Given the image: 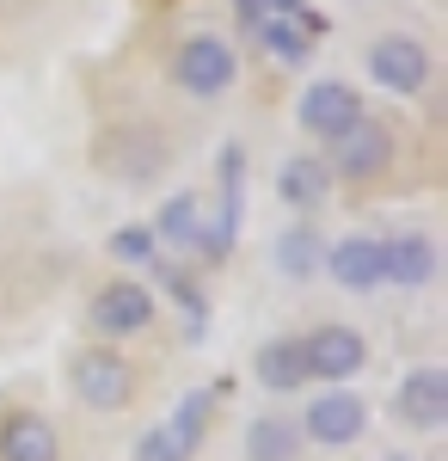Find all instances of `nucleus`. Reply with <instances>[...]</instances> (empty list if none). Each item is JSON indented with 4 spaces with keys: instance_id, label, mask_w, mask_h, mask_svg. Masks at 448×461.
I'll list each match as a JSON object with an SVG mask.
<instances>
[{
    "instance_id": "2",
    "label": "nucleus",
    "mask_w": 448,
    "mask_h": 461,
    "mask_svg": "<svg viewBox=\"0 0 448 461\" xmlns=\"http://www.w3.org/2000/svg\"><path fill=\"white\" fill-rule=\"evenodd\" d=\"M203 430H209V393H184L178 400V412L166 425H154L148 437L136 443V461H191L203 449Z\"/></svg>"
},
{
    "instance_id": "17",
    "label": "nucleus",
    "mask_w": 448,
    "mask_h": 461,
    "mask_svg": "<svg viewBox=\"0 0 448 461\" xmlns=\"http://www.w3.org/2000/svg\"><path fill=\"white\" fill-rule=\"evenodd\" d=\"M295 449H301V425H289V419H252L246 425L252 461H295Z\"/></svg>"
},
{
    "instance_id": "21",
    "label": "nucleus",
    "mask_w": 448,
    "mask_h": 461,
    "mask_svg": "<svg viewBox=\"0 0 448 461\" xmlns=\"http://www.w3.org/2000/svg\"><path fill=\"white\" fill-rule=\"evenodd\" d=\"M276 13H301V0H240V19H246V25L276 19Z\"/></svg>"
},
{
    "instance_id": "3",
    "label": "nucleus",
    "mask_w": 448,
    "mask_h": 461,
    "mask_svg": "<svg viewBox=\"0 0 448 461\" xmlns=\"http://www.w3.org/2000/svg\"><path fill=\"white\" fill-rule=\"evenodd\" d=\"M130 388H136V375H130V363L117 351H80L74 357V393H80L93 412L130 406Z\"/></svg>"
},
{
    "instance_id": "16",
    "label": "nucleus",
    "mask_w": 448,
    "mask_h": 461,
    "mask_svg": "<svg viewBox=\"0 0 448 461\" xmlns=\"http://www.w3.org/2000/svg\"><path fill=\"white\" fill-rule=\"evenodd\" d=\"M252 37L271 50L276 62H301V56H308V43H313V19H301V13H276V19H258Z\"/></svg>"
},
{
    "instance_id": "19",
    "label": "nucleus",
    "mask_w": 448,
    "mask_h": 461,
    "mask_svg": "<svg viewBox=\"0 0 448 461\" xmlns=\"http://www.w3.org/2000/svg\"><path fill=\"white\" fill-rule=\"evenodd\" d=\"M148 234H154V240H178V247H197V240H203V203H197V197H173Z\"/></svg>"
},
{
    "instance_id": "8",
    "label": "nucleus",
    "mask_w": 448,
    "mask_h": 461,
    "mask_svg": "<svg viewBox=\"0 0 448 461\" xmlns=\"http://www.w3.org/2000/svg\"><path fill=\"white\" fill-rule=\"evenodd\" d=\"M363 425H369V406H363L356 393H319V400L308 406V419H301V430H308L313 443H326V449L356 443Z\"/></svg>"
},
{
    "instance_id": "20",
    "label": "nucleus",
    "mask_w": 448,
    "mask_h": 461,
    "mask_svg": "<svg viewBox=\"0 0 448 461\" xmlns=\"http://www.w3.org/2000/svg\"><path fill=\"white\" fill-rule=\"evenodd\" d=\"M111 258L148 265V258H154V234H148V228H117V234H111Z\"/></svg>"
},
{
    "instance_id": "14",
    "label": "nucleus",
    "mask_w": 448,
    "mask_h": 461,
    "mask_svg": "<svg viewBox=\"0 0 448 461\" xmlns=\"http://www.w3.org/2000/svg\"><path fill=\"white\" fill-rule=\"evenodd\" d=\"M326 271H332L345 289H375L381 284V240L350 234V240H338V247H326Z\"/></svg>"
},
{
    "instance_id": "9",
    "label": "nucleus",
    "mask_w": 448,
    "mask_h": 461,
    "mask_svg": "<svg viewBox=\"0 0 448 461\" xmlns=\"http://www.w3.org/2000/svg\"><path fill=\"white\" fill-rule=\"evenodd\" d=\"M332 148H338V167H332V173L375 178V173H387V160H393V130H387V123H375V117H363V123H350Z\"/></svg>"
},
{
    "instance_id": "5",
    "label": "nucleus",
    "mask_w": 448,
    "mask_h": 461,
    "mask_svg": "<svg viewBox=\"0 0 448 461\" xmlns=\"http://www.w3.org/2000/svg\"><path fill=\"white\" fill-rule=\"evenodd\" d=\"M369 74H375L387 93H424V86H430V50H424L417 37L393 32L369 50Z\"/></svg>"
},
{
    "instance_id": "1",
    "label": "nucleus",
    "mask_w": 448,
    "mask_h": 461,
    "mask_svg": "<svg viewBox=\"0 0 448 461\" xmlns=\"http://www.w3.org/2000/svg\"><path fill=\"white\" fill-rule=\"evenodd\" d=\"M173 74L184 93H197V99H221L228 86H234V74H240V56L221 43V37H184L173 56Z\"/></svg>"
},
{
    "instance_id": "10",
    "label": "nucleus",
    "mask_w": 448,
    "mask_h": 461,
    "mask_svg": "<svg viewBox=\"0 0 448 461\" xmlns=\"http://www.w3.org/2000/svg\"><path fill=\"white\" fill-rule=\"evenodd\" d=\"M148 320H154V289H141V284H104L99 302H93V326L104 339H130Z\"/></svg>"
},
{
    "instance_id": "15",
    "label": "nucleus",
    "mask_w": 448,
    "mask_h": 461,
    "mask_svg": "<svg viewBox=\"0 0 448 461\" xmlns=\"http://www.w3.org/2000/svg\"><path fill=\"white\" fill-rule=\"evenodd\" d=\"M258 382L276 393H295L308 382V357H301V339H271L258 351Z\"/></svg>"
},
{
    "instance_id": "11",
    "label": "nucleus",
    "mask_w": 448,
    "mask_h": 461,
    "mask_svg": "<svg viewBox=\"0 0 448 461\" xmlns=\"http://www.w3.org/2000/svg\"><path fill=\"white\" fill-rule=\"evenodd\" d=\"M430 277H436V240H430V234H399V240H381V284L424 289Z\"/></svg>"
},
{
    "instance_id": "13",
    "label": "nucleus",
    "mask_w": 448,
    "mask_h": 461,
    "mask_svg": "<svg viewBox=\"0 0 448 461\" xmlns=\"http://www.w3.org/2000/svg\"><path fill=\"white\" fill-rule=\"evenodd\" d=\"M276 191H282V203H295V210H319V203L332 197V167H326L319 154H295V160H282Z\"/></svg>"
},
{
    "instance_id": "12",
    "label": "nucleus",
    "mask_w": 448,
    "mask_h": 461,
    "mask_svg": "<svg viewBox=\"0 0 448 461\" xmlns=\"http://www.w3.org/2000/svg\"><path fill=\"white\" fill-rule=\"evenodd\" d=\"M56 456H62V437L49 419L19 412V419L0 425V461H56Z\"/></svg>"
},
{
    "instance_id": "7",
    "label": "nucleus",
    "mask_w": 448,
    "mask_h": 461,
    "mask_svg": "<svg viewBox=\"0 0 448 461\" xmlns=\"http://www.w3.org/2000/svg\"><path fill=\"white\" fill-rule=\"evenodd\" d=\"M399 419L412 430H443L448 425V369H436V363H424V369H412L406 382H399Z\"/></svg>"
},
{
    "instance_id": "4",
    "label": "nucleus",
    "mask_w": 448,
    "mask_h": 461,
    "mask_svg": "<svg viewBox=\"0 0 448 461\" xmlns=\"http://www.w3.org/2000/svg\"><path fill=\"white\" fill-rule=\"evenodd\" d=\"M295 117H301V130H308V136L338 142L350 123H363V99L350 93L345 80H313L308 93H301V105H295Z\"/></svg>"
},
{
    "instance_id": "18",
    "label": "nucleus",
    "mask_w": 448,
    "mask_h": 461,
    "mask_svg": "<svg viewBox=\"0 0 448 461\" xmlns=\"http://www.w3.org/2000/svg\"><path fill=\"white\" fill-rule=\"evenodd\" d=\"M276 265H282V277H313V271L326 265V240H319L313 228H289V234L276 240Z\"/></svg>"
},
{
    "instance_id": "6",
    "label": "nucleus",
    "mask_w": 448,
    "mask_h": 461,
    "mask_svg": "<svg viewBox=\"0 0 448 461\" xmlns=\"http://www.w3.org/2000/svg\"><path fill=\"white\" fill-rule=\"evenodd\" d=\"M301 357H308V375L350 382V375L369 363V345H363V332H350V326H319L313 339H301Z\"/></svg>"
}]
</instances>
